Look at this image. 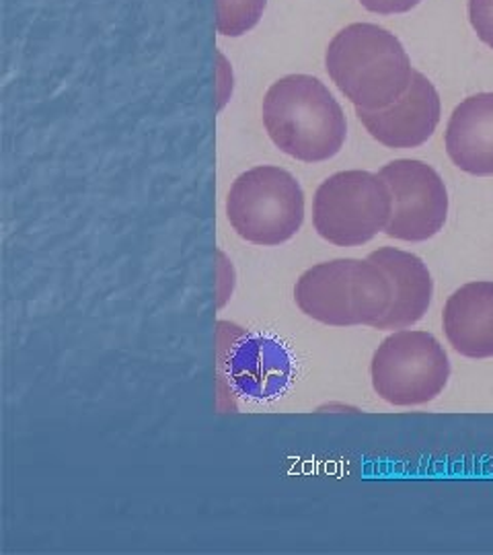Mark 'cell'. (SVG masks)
<instances>
[{
  "label": "cell",
  "mask_w": 493,
  "mask_h": 555,
  "mask_svg": "<svg viewBox=\"0 0 493 555\" xmlns=\"http://www.w3.org/2000/svg\"><path fill=\"white\" fill-rule=\"evenodd\" d=\"M263 126L282 153L304 163L336 157L348 134L341 105L309 75H288L270 87L263 100Z\"/></svg>",
  "instance_id": "1"
},
{
  "label": "cell",
  "mask_w": 493,
  "mask_h": 555,
  "mask_svg": "<svg viewBox=\"0 0 493 555\" xmlns=\"http://www.w3.org/2000/svg\"><path fill=\"white\" fill-rule=\"evenodd\" d=\"M327 73L355 109H385L414 77L405 48L391 31L373 23H352L329 43Z\"/></svg>",
  "instance_id": "2"
},
{
  "label": "cell",
  "mask_w": 493,
  "mask_h": 555,
  "mask_svg": "<svg viewBox=\"0 0 493 555\" xmlns=\"http://www.w3.org/2000/svg\"><path fill=\"white\" fill-rule=\"evenodd\" d=\"M300 311L334 327H376L391 311L393 282L371 259H334L313 266L295 288Z\"/></svg>",
  "instance_id": "3"
},
{
  "label": "cell",
  "mask_w": 493,
  "mask_h": 555,
  "mask_svg": "<svg viewBox=\"0 0 493 555\" xmlns=\"http://www.w3.org/2000/svg\"><path fill=\"white\" fill-rule=\"evenodd\" d=\"M226 215L238 237L272 247L300 231L304 194L288 171L263 165L235 179L226 198Z\"/></svg>",
  "instance_id": "4"
},
{
  "label": "cell",
  "mask_w": 493,
  "mask_h": 555,
  "mask_svg": "<svg viewBox=\"0 0 493 555\" xmlns=\"http://www.w3.org/2000/svg\"><path fill=\"white\" fill-rule=\"evenodd\" d=\"M393 196L387 181L368 171H341L325 179L313 202L315 231L339 247H355L387 229Z\"/></svg>",
  "instance_id": "5"
},
{
  "label": "cell",
  "mask_w": 493,
  "mask_h": 555,
  "mask_svg": "<svg viewBox=\"0 0 493 555\" xmlns=\"http://www.w3.org/2000/svg\"><path fill=\"white\" fill-rule=\"evenodd\" d=\"M371 377L385 401L399 408L424 405L444 391L451 362L432 334L403 330L378 346Z\"/></svg>",
  "instance_id": "6"
},
{
  "label": "cell",
  "mask_w": 493,
  "mask_h": 555,
  "mask_svg": "<svg viewBox=\"0 0 493 555\" xmlns=\"http://www.w3.org/2000/svg\"><path fill=\"white\" fill-rule=\"evenodd\" d=\"M378 176L387 181L393 196V212L385 229L389 237L426 241L442 231L449 217V192L430 165L393 160Z\"/></svg>",
  "instance_id": "7"
},
{
  "label": "cell",
  "mask_w": 493,
  "mask_h": 555,
  "mask_svg": "<svg viewBox=\"0 0 493 555\" xmlns=\"http://www.w3.org/2000/svg\"><path fill=\"white\" fill-rule=\"evenodd\" d=\"M373 139L389 149H415L430 139L440 124V95L434 85L414 70L407 91L385 109H355Z\"/></svg>",
  "instance_id": "8"
},
{
  "label": "cell",
  "mask_w": 493,
  "mask_h": 555,
  "mask_svg": "<svg viewBox=\"0 0 493 555\" xmlns=\"http://www.w3.org/2000/svg\"><path fill=\"white\" fill-rule=\"evenodd\" d=\"M368 259L389 274L394 291L393 307L375 330H405L428 313L434 282L421 259L393 247L376 249Z\"/></svg>",
  "instance_id": "9"
},
{
  "label": "cell",
  "mask_w": 493,
  "mask_h": 555,
  "mask_svg": "<svg viewBox=\"0 0 493 555\" xmlns=\"http://www.w3.org/2000/svg\"><path fill=\"white\" fill-rule=\"evenodd\" d=\"M446 151L460 171L493 176V93H477L456 105L446 128Z\"/></svg>",
  "instance_id": "10"
},
{
  "label": "cell",
  "mask_w": 493,
  "mask_h": 555,
  "mask_svg": "<svg viewBox=\"0 0 493 555\" xmlns=\"http://www.w3.org/2000/svg\"><path fill=\"white\" fill-rule=\"evenodd\" d=\"M444 334L458 354L493 357V282H469L449 298Z\"/></svg>",
  "instance_id": "11"
},
{
  "label": "cell",
  "mask_w": 493,
  "mask_h": 555,
  "mask_svg": "<svg viewBox=\"0 0 493 555\" xmlns=\"http://www.w3.org/2000/svg\"><path fill=\"white\" fill-rule=\"evenodd\" d=\"M268 0H217L218 34L238 38L256 27Z\"/></svg>",
  "instance_id": "12"
},
{
  "label": "cell",
  "mask_w": 493,
  "mask_h": 555,
  "mask_svg": "<svg viewBox=\"0 0 493 555\" xmlns=\"http://www.w3.org/2000/svg\"><path fill=\"white\" fill-rule=\"evenodd\" d=\"M469 17L479 40L493 48V0H469Z\"/></svg>",
  "instance_id": "13"
},
{
  "label": "cell",
  "mask_w": 493,
  "mask_h": 555,
  "mask_svg": "<svg viewBox=\"0 0 493 555\" xmlns=\"http://www.w3.org/2000/svg\"><path fill=\"white\" fill-rule=\"evenodd\" d=\"M364 9L378 15H397V13H407L414 7H417L421 0H360Z\"/></svg>",
  "instance_id": "14"
}]
</instances>
